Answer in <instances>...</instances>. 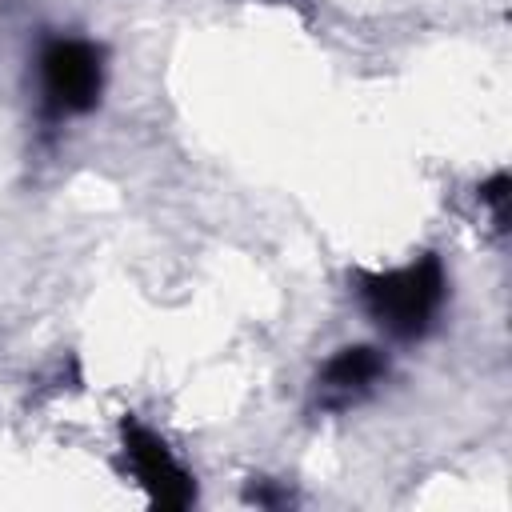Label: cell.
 <instances>
[{"label":"cell","instance_id":"obj_6","mask_svg":"<svg viewBox=\"0 0 512 512\" xmlns=\"http://www.w3.org/2000/svg\"><path fill=\"white\" fill-rule=\"evenodd\" d=\"M248 504H260V508H280L288 504V492L284 488H272V480H252L248 492H244Z\"/></svg>","mask_w":512,"mask_h":512},{"label":"cell","instance_id":"obj_2","mask_svg":"<svg viewBox=\"0 0 512 512\" xmlns=\"http://www.w3.org/2000/svg\"><path fill=\"white\" fill-rule=\"evenodd\" d=\"M40 88L52 120L92 112L104 92V48L76 36L52 40L40 52Z\"/></svg>","mask_w":512,"mask_h":512},{"label":"cell","instance_id":"obj_5","mask_svg":"<svg viewBox=\"0 0 512 512\" xmlns=\"http://www.w3.org/2000/svg\"><path fill=\"white\" fill-rule=\"evenodd\" d=\"M508 188H512L508 172H496L492 180H484V184H480V204H488L496 232H504V228H508Z\"/></svg>","mask_w":512,"mask_h":512},{"label":"cell","instance_id":"obj_4","mask_svg":"<svg viewBox=\"0 0 512 512\" xmlns=\"http://www.w3.org/2000/svg\"><path fill=\"white\" fill-rule=\"evenodd\" d=\"M388 376V356L372 344H352L328 356V364L316 376V404L324 412H344L360 404L380 380Z\"/></svg>","mask_w":512,"mask_h":512},{"label":"cell","instance_id":"obj_3","mask_svg":"<svg viewBox=\"0 0 512 512\" xmlns=\"http://www.w3.org/2000/svg\"><path fill=\"white\" fill-rule=\"evenodd\" d=\"M120 444H124V460H128L136 484L144 488L148 504L176 512V508H188L196 500V480L180 468L172 448L152 428H144L136 416L120 420Z\"/></svg>","mask_w":512,"mask_h":512},{"label":"cell","instance_id":"obj_1","mask_svg":"<svg viewBox=\"0 0 512 512\" xmlns=\"http://www.w3.org/2000/svg\"><path fill=\"white\" fill-rule=\"evenodd\" d=\"M352 284L360 308L396 340H420L448 300V272L436 252L392 272H356Z\"/></svg>","mask_w":512,"mask_h":512}]
</instances>
